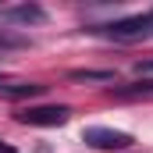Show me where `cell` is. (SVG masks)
Masks as SVG:
<instances>
[{
  "instance_id": "cell-1",
  "label": "cell",
  "mask_w": 153,
  "mask_h": 153,
  "mask_svg": "<svg viewBox=\"0 0 153 153\" xmlns=\"http://www.w3.org/2000/svg\"><path fill=\"white\" fill-rule=\"evenodd\" d=\"M82 143L85 146H93V150H128L135 139L128 135V132H117V128H103V125H89V128H82Z\"/></svg>"
},
{
  "instance_id": "cell-2",
  "label": "cell",
  "mask_w": 153,
  "mask_h": 153,
  "mask_svg": "<svg viewBox=\"0 0 153 153\" xmlns=\"http://www.w3.org/2000/svg\"><path fill=\"white\" fill-rule=\"evenodd\" d=\"M68 107H61V103H43V107H25V111H18V121L22 125H32V128H53V125H64L68 121Z\"/></svg>"
},
{
  "instance_id": "cell-3",
  "label": "cell",
  "mask_w": 153,
  "mask_h": 153,
  "mask_svg": "<svg viewBox=\"0 0 153 153\" xmlns=\"http://www.w3.org/2000/svg\"><path fill=\"white\" fill-rule=\"evenodd\" d=\"M103 32L111 39H150L153 36V14H135V18H121L103 25Z\"/></svg>"
},
{
  "instance_id": "cell-4",
  "label": "cell",
  "mask_w": 153,
  "mask_h": 153,
  "mask_svg": "<svg viewBox=\"0 0 153 153\" xmlns=\"http://www.w3.org/2000/svg\"><path fill=\"white\" fill-rule=\"evenodd\" d=\"M0 22H11V25H39V22H46V11L39 4H7V7H0Z\"/></svg>"
},
{
  "instance_id": "cell-5",
  "label": "cell",
  "mask_w": 153,
  "mask_h": 153,
  "mask_svg": "<svg viewBox=\"0 0 153 153\" xmlns=\"http://www.w3.org/2000/svg\"><path fill=\"white\" fill-rule=\"evenodd\" d=\"M43 85L39 82H0V96L7 100H25V96H39Z\"/></svg>"
},
{
  "instance_id": "cell-6",
  "label": "cell",
  "mask_w": 153,
  "mask_h": 153,
  "mask_svg": "<svg viewBox=\"0 0 153 153\" xmlns=\"http://www.w3.org/2000/svg\"><path fill=\"white\" fill-rule=\"evenodd\" d=\"M75 82H114V71H93V68H78L71 71Z\"/></svg>"
},
{
  "instance_id": "cell-7",
  "label": "cell",
  "mask_w": 153,
  "mask_h": 153,
  "mask_svg": "<svg viewBox=\"0 0 153 153\" xmlns=\"http://www.w3.org/2000/svg\"><path fill=\"white\" fill-rule=\"evenodd\" d=\"M114 93L117 96H143V93H153V78H146V82L139 78V82H132V85H117Z\"/></svg>"
},
{
  "instance_id": "cell-8",
  "label": "cell",
  "mask_w": 153,
  "mask_h": 153,
  "mask_svg": "<svg viewBox=\"0 0 153 153\" xmlns=\"http://www.w3.org/2000/svg\"><path fill=\"white\" fill-rule=\"evenodd\" d=\"M139 71H143V75H153V61H146V64H139Z\"/></svg>"
},
{
  "instance_id": "cell-9",
  "label": "cell",
  "mask_w": 153,
  "mask_h": 153,
  "mask_svg": "<svg viewBox=\"0 0 153 153\" xmlns=\"http://www.w3.org/2000/svg\"><path fill=\"white\" fill-rule=\"evenodd\" d=\"M0 153H18L14 146H7V143H0Z\"/></svg>"
}]
</instances>
